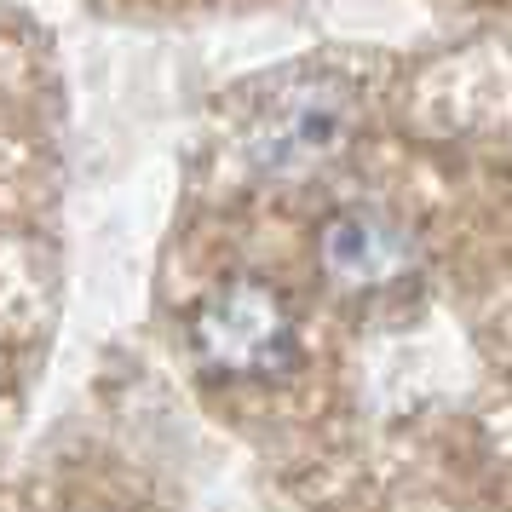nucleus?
Wrapping results in <instances>:
<instances>
[{
	"mask_svg": "<svg viewBox=\"0 0 512 512\" xmlns=\"http://www.w3.org/2000/svg\"><path fill=\"white\" fill-rule=\"evenodd\" d=\"M196 351L231 380H277L294 369V311L271 282H225L196 311Z\"/></svg>",
	"mask_w": 512,
	"mask_h": 512,
	"instance_id": "1",
	"label": "nucleus"
},
{
	"mask_svg": "<svg viewBox=\"0 0 512 512\" xmlns=\"http://www.w3.org/2000/svg\"><path fill=\"white\" fill-rule=\"evenodd\" d=\"M323 259L328 282H340L346 294H369V288H392L415 271V242L397 231L386 213L346 208L323 225Z\"/></svg>",
	"mask_w": 512,
	"mask_h": 512,
	"instance_id": "2",
	"label": "nucleus"
},
{
	"mask_svg": "<svg viewBox=\"0 0 512 512\" xmlns=\"http://www.w3.org/2000/svg\"><path fill=\"white\" fill-rule=\"evenodd\" d=\"M340 121L346 110L334 104V87H305L300 98H282L277 116H265V127L254 133V156L277 173L305 167L340 139Z\"/></svg>",
	"mask_w": 512,
	"mask_h": 512,
	"instance_id": "3",
	"label": "nucleus"
}]
</instances>
